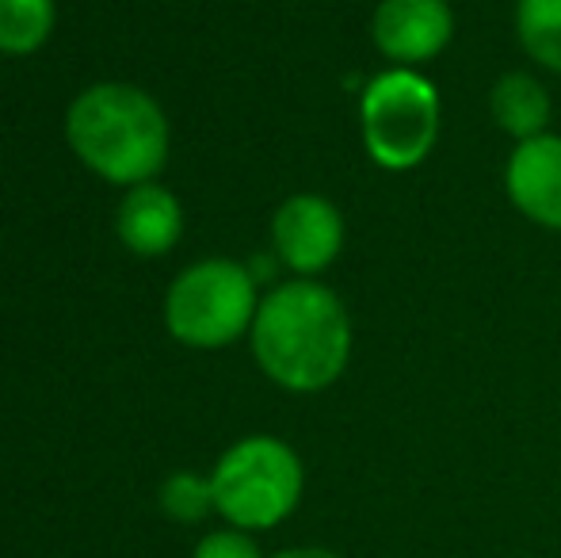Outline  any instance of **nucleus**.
I'll list each match as a JSON object with an SVG mask.
<instances>
[{
	"label": "nucleus",
	"instance_id": "f257e3e1",
	"mask_svg": "<svg viewBox=\"0 0 561 558\" xmlns=\"http://www.w3.org/2000/svg\"><path fill=\"white\" fill-rule=\"evenodd\" d=\"M249 349L256 367L290 395H321L352 360V318L321 280L275 283L260 298Z\"/></svg>",
	"mask_w": 561,
	"mask_h": 558
},
{
	"label": "nucleus",
	"instance_id": "f03ea898",
	"mask_svg": "<svg viewBox=\"0 0 561 558\" xmlns=\"http://www.w3.org/2000/svg\"><path fill=\"white\" fill-rule=\"evenodd\" d=\"M66 141L73 157L100 180L138 187L169 164L172 130L161 104L126 81L89 84L66 112Z\"/></svg>",
	"mask_w": 561,
	"mask_h": 558
},
{
	"label": "nucleus",
	"instance_id": "7ed1b4c3",
	"mask_svg": "<svg viewBox=\"0 0 561 558\" xmlns=\"http://www.w3.org/2000/svg\"><path fill=\"white\" fill-rule=\"evenodd\" d=\"M260 283L249 264L207 257L180 272L164 291V329L176 344L199 352L229 349L252 333L260 310Z\"/></svg>",
	"mask_w": 561,
	"mask_h": 558
},
{
	"label": "nucleus",
	"instance_id": "20e7f679",
	"mask_svg": "<svg viewBox=\"0 0 561 558\" xmlns=\"http://www.w3.org/2000/svg\"><path fill=\"white\" fill-rule=\"evenodd\" d=\"M215 513L229 528L267 532L298 509L306 490V467L279 436H244L229 444L210 470Z\"/></svg>",
	"mask_w": 561,
	"mask_h": 558
},
{
	"label": "nucleus",
	"instance_id": "39448f33",
	"mask_svg": "<svg viewBox=\"0 0 561 558\" xmlns=\"http://www.w3.org/2000/svg\"><path fill=\"white\" fill-rule=\"evenodd\" d=\"M444 123L439 89L421 69H382L359 92V135L386 172H413L432 157Z\"/></svg>",
	"mask_w": 561,
	"mask_h": 558
},
{
	"label": "nucleus",
	"instance_id": "423d86ee",
	"mask_svg": "<svg viewBox=\"0 0 561 558\" xmlns=\"http://www.w3.org/2000/svg\"><path fill=\"white\" fill-rule=\"evenodd\" d=\"M344 215L318 192H298L275 207L272 249L275 261L298 280H318L344 253Z\"/></svg>",
	"mask_w": 561,
	"mask_h": 558
},
{
	"label": "nucleus",
	"instance_id": "0eeeda50",
	"mask_svg": "<svg viewBox=\"0 0 561 558\" xmlns=\"http://www.w3.org/2000/svg\"><path fill=\"white\" fill-rule=\"evenodd\" d=\"M370 38L390 66L421 69L436 61L455 38V8L447 0H378Z\"/></svg>",
	"mask_w": 561,
	"mask_h": 558
},
{
	"label": "nucleus",
	"instance_id": "6e6552de",
	"mask_svg": "<svg viewBox=\"0 0 561 558\" xmlns=\"http://www.w3.org/2000/svg\"><path fill=\"white\" fill-rule=\"evenodd\" d=\"M504 195L527 223L561 234V135L512 146L504 161Z\"/></svg>",
	"mask_w": 561,
	"mask_h": 558
},
{
	"label": "nucleus",
	"instance_id": "1a4fd4ad",
	"mask_svg": "<svg viewBox=\"0 0 561 558\" xmlns=\"http://www.w3.org/2000/svg\"><path fill=\"white\" fill-rule=\"evenodd\" d=\"M115 234L134 257L172 253L180 234H184V207H180L176 192L157 184V180L126 187L115 210Z\"/></svg>",
	"mask_w": 561,
	"mask_h": 558
},
{
	"label": "nucleus",
	"instance_id": "9d476101",
	"mask_svg": "<svg viewBox=\"0 0 561 558\" xmlns=\"http://www.w3.org/2000/svg\"><path fill=\"white\" fill-rule=\"evenodd\" d=\"M489 115H493L496 130H504L512 141L539 138L550 135L554 96L535 73L512 69V73L496 77L493 89H489Z\"/></svg>",
	"mask_w": 561,
	"mask_h": 558
},
{
	"label": "nucleus",
	"instance_id": "9b49d317",
	"mask_svg": "<svg viewBox=\"0 0 561 558\" xmlns=\"http://www.w3.org/2000/svg\"><path fill=\"white\" fill-rule=\"evenodd\" d=\"M58 23L54 0H0V54L27 58L43 50Z\"/></svg>",
	"mask_w": 561,
	"mask_h": 558
},
{
	"label": "nucleus",
	"instance_id": "f8f14e48",
	"mask_svg": "<svg viewBox=\"0 0 561 558\" xmlns=\"http://www.w3.org/2000/svg\"><path fill=\"white\" fill-rule=\"evenodd\" d=\"M516 38L535 66L561 77V0H516Z\"/></svg>",
	"mask_w": 561,
	"mask_h": 558
},
{
	"label": "nucleus",
	"instance_id": "ddd939ff",
	"mask_svg": "<svg viewBox=\"0 0 561 558\" xmlns=\"http://www.w3.org/2000/svg\"><path fill=\"white\" fill-rule=\"evenodd\" d=\"M161 509L169 521L180 524H199L215 513V486L210 475H195V470H176L161 482Z\"/></svg>",
	"mask_w": 561,
	"mask_h": 558
},
{
	"label": "nucleus",
	"instance_id": "4468645a",
	"mask_svg": "<svg viewBox=\"0 0 561 558\" xmlns=\"http://www.w3.org/2000/svg\"><path fill=\"white\" fill-rule=\"evenodd\" d=\"M192 558H264L256 547V539L241 528H222V532H207V536L195 544Z\"/></svg>",
	"mask_w": 561,
	"mask_h": 558
},
{
	"label": "nucleus",
	"instance_id": "2eb2a0df",
	"mask_svg": "<svg viewBox=\"0 0 561 558\" xmlns=\"http://www.w3.org/2000/svg\"><path fill=\"white\" fill-rule=\"evenodd\" d=\"M272 558H344V555L329 551V547H287V551H279Z\"/></svg>",
	"mask_w": 561,
	"mask_h": 558
}]
</instances>
